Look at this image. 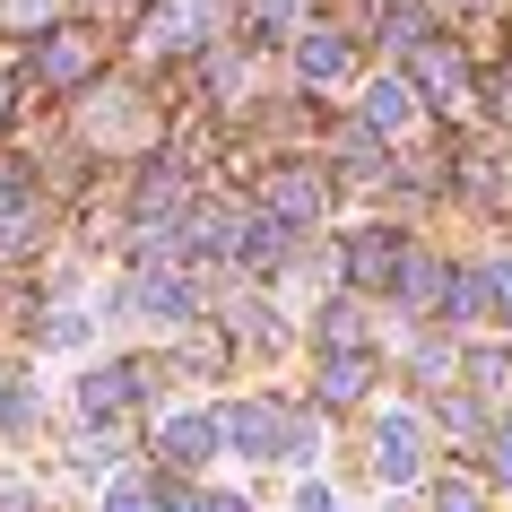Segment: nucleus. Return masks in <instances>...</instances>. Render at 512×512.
Listing matches in <instances>:
<instances>
[{
	"label": "nucleus",
	"instance_id": "nucleus-6",
	"mask_svg": "<svg viewBox=\"0 0 512 512\" xmlns=\"http://www.w3.org/2000/svg\"><path fill=\"white\" fill-rule=\"evenodd\" d=\"M365 122H374V131H408V122H417V96H408L400 79H382L374 96H365Z\"/></svg>",
	"mask_w": 512,
	"mask_h": 512
},
{
	"label": "nucleus",
	"instance_id": "nucleus-4",
	"mask_svg": "<svg viewBox=\"0 0 512 512\" xmlns=\"http://www.w3.org/2000/svg\"><path fill=\"white\" fill-rule=\"evenodd\" d=\"M452 296H460V313H495V304H512V261H486V270H469Z\"/></svg>",
	"mask_w": 512,
	"mask_h": 512
},
{
	"label": "nucleus",
	"instance_id": "nucleus-7",
	"mask_svg": "<svg viewBox=\"0 0 512 512\" xmlns=\"http://www.w3.org/2000/svg\"><path fill=\"white\" fill-rule=\"evenodd\" d=\"M131 304H139V313H165V322H174V313H191V287H183V278H165V270H157V278H148V287H139Z\"/></svg>",
	"mask_w": 512,
	"mask_h": 512
},
{
	"label": "nucleus",
	"instance_id": "nucleus-2",
	"mask_svg": "<svg viewBox=\"0 0 512 512\" xmlns=\"http://www.w3.org/2000/svg\"><path fill=\"white\" fill-rule=\"evenodd\" d=\"M157 452L174 460V469H200V460L217 452V417H209V408H183V417H165Z\"/></svg>",
	"mask_w": 512,
	"mask_h": 512
},
{
	"label": "nucleus",
	"instance_id": "nucleus-13",
	"mask_svg": "<svg viewBox=\"0 0 512 512\" xmlns=\"http://www.w3.org/2000/svg\"><path fill=\"white\" fill-rule=\"evenodd\" d=\"M200 512H243V495H200Z\"/></svg>",
	"mask_w": 512,
	"mask_h": 512
},
{
	"label": "nucleus",
	"instance_id": "nucleus-10",
	"mask_svg": "<svg viewBox=\"0 0 512 512\" xmlns=\"http://www.w3.org/2000/svg\"><path fill=\"white\" fill-rule=\"evenodd\" d=\"M44 339H53V348H87V339H96V322H87V313H53V322H44Z\"/></svg>",
	"mask_w": 512,
	"mask_h": 512
},
{
	"label": "nucleus",
	"instance_id": "nucleus-1",
	"mask_svg": "<svg viewBox=\"0 0 512 512\" xmlns=\"http://www.w3.org/2000/svg\"><path fill=\"white\" fill-rule=\"evenodd\" d=\"M226 434H235L243 452L252 460H304L313 452V434H304V417H287V408H270V400H252V408H235V417H226Z\"/></svg>",
	"mask_w": 512,
	"mask_h": 512
},
{
	"label": "nucleus",
	"instance_id": "nucleus-5",
	"mask_svg": "<svg viewBox=\"0 0 512 512\" xmlns=\"http://www.w3.org/2000/svg\"><path fill=\"white\" fill-rule=\"evenodd\" d=\"M139 131H148V122H139L131 96H96V105H87V139H139Z\"/></svg>",
	"mask_w": 512,
	"mask_h": 512
},
{
	"label": "nucleus",
	"instance_id": "nucleus-3",
	"mask_svg": "<svg viewBox=\"0 0 512 512\" xmlns=\"http://www.w3.org/2000/svg\"><path fill=\"white\" fill-rule=\"evenodd\" d=\"M374 452H382V478H417V460H426V434H417V417H382Z\"/></svg>",
	"mask_w": 512,
	"mask_h": 512
},
{
	"label": "nucleus",
	"instance_id": "nucleus-11",
	"mask_svg": "<svg viewBox=\"0 0 512 512\" xmlns=\"http://www.w3.org/2000/svg\"><path fill=\"white\" fill-rule=\"evenodd\" d=\"M105 512H148V486H139V478H122V486H105Z\"/></svg>",
	"mask_w": 512,
	"mask_h": 512
},
{
	"label": "nucleus",
	"instance_id": "nucleus-12",
	"mask_svg": "<svg viewBox=\"0 0 512 512\" xmlns=\"http://www.w3.org/2000/svg\"><path fill=\"white\" fill-rule=\"evenodd\" d=\"M296 512H339V495H330V486H304V495H296Z\"/></svg>",
	"mask_w": 512,
	"mask_h": 512
},
{
	"label": "nucleus",
	"instance_id": "nucleus-9",
	"mask_svg": "<svg viewBox=\"0 0 512 512\" xmlns=\"http://www.w3.org/2000/svg\"><path fill=\"white\" fill-rule=\"evenodd\" d=\"M131 408V374H87V417H113Z\"/></svg>",
	"mask_w": 512,
	"mask_h": 512
},
{
	"label": "nucleus",
	"instance_id": "nucleus-14",
	"mask_svg": "<svg viewBox=\"0 0 512 512\" xmlns=\"http://www.w3.org/2000/svg\"><path fill=\"white\" fill-rule=\"evenodd\" d=\"M382 512H417V504H382Z\"/></svg>",
	"mask_w": 512,
	"mask_h": 512
},
{
	"label": "nucleus",
	"instance_id": "nucleus-8",
	"mask_svg": "<svg viewBox=\"0 0 512 512\" xmlns=\"http://www.w3.org/2000/svg\"><path fill=\"white\" fill-rule=\"evenodd\" d=\"M348 70V44L339 35H304V79H339Z\"/></svg>",
	"mask_w": 512,
	"mask_h": 512
}]
</instances>
